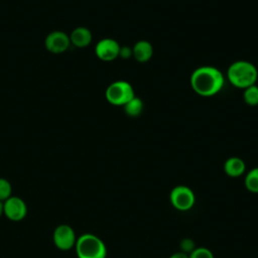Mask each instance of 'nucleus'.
I'll use <instances>...</instances> for the list:
<instances>
[{"label": "nucleus", "mask_w": 258, "mask_h": 258, "mask_svg": "<svg viewBox=\"0 0 258 258\" xmlns=\"http://www.w3.org/2000/svg\"><path fill=\"white\" fill-rule=\"evenodd\" d=\"M189 82L196 94L202 97H212L223 89L225 77L219 69L212 66H203L191 73Z\"/></svg>", "instance_id": "obj_1"}, {"label": "nucleus", "mask_w": 258, "mask_h": 258, "mask_svg": "<svg viewBox=\"0 0 258 258\" xmlns=\"http://www.w3.org/2000/svg\"><path fill=\"white\" fill-rule=\"evenodd\" d=\"M227 78L231 85L244 90L256 84L258 71L257 68L248 60H236L228 68Z\"/></svg>", "instance_id": "obj_2"}, {"label": "nucleus", "mask_w": 258, "mask_h": 258, "mask_svg": "<svg viewBox=\"0 0 258 258\" xmlns=\"http://www.w3.org/2000/svg\"><path fill=\"white\" fill-rule=\"evenodd\" d=\"M76 253L78 258H106L107 248L101 238L86 233L77 239Z\"/></svg>", "instance_id": "obj_3"}, {"label": "nucleus", "mask_w": 258, "mask_h": 258, "mask_svg": "<svg viewBox=\"0 0 258 258\" xmlns=\"http://www.w3.org/2000/svg\"><path fill=\"white\" fill-rule=\"evenodd\" d=\"M135 96L132 85L126 81H115L111 83L105 92L106 100L114 106H124Z\"/></svg>", "instance_id": "obj_4"}, {"label": "nucleus", "mask_w": 258, "mask_h": 258, "mask_svg": "<svg viewBox=\"0 0 258 258\" xmlns=\"http://www.w3.org/2000/svg\"><path fill=\"white\" fill-rule=\"evenodd\" d=\"M170 204L174 209L180 212L190 210L196 202V196L191 188L186 185H176L169 194Z\"/></svg>", "instance_id": "obj_5"}, {"label": "nucleus", "mask_w": 258, "mask_h": 258, "mask_svg": "<svg viewBox=\"0 0 258 258\" xmlns=\"http://www.w3.org/2000/svg\"><path fill=\"white\" fill-rule=\"evenodd\" d=\"M52 240L55 247L61 251H68L72 249L77 242L74 229L67 224L58 225L54 229L52 234Z\"/></svg>", "instance_id": "obj_6"}, {"label": "nucleus", "mask_w": 258, "mask_h": 258, "mask_svg": "<svg viewBox=\"0 0 258 258\" xmlns=\"http://www.w3.org/2000/svg\"><path fill=\"white\" fill-rule=\"evenodd\" d=\"M4 204V215L13 222L22 221L27 214V206L25 202L19 197H10Z\"/></svg>", "instance_id": "obj_7"}, {"label": "nucleus", "mask_w": 258, "mask_h": 258, "mask_svg": "<svg viewBox=\"0 0 258 258\" xmlns=\"http://www.w3.org/2000/svg\"><path fill=\"white\" fill-rule=\"evenodd\" d=\"M120 44L113 38H103L95 46L96 55L103 61H112L119 56Z\"/></svg>", "instance_id": "obj_8"}, {"label": "nucleus", "mask_w": 258, "mask_h": 258, "mask_svg": "<svg viewBox=\"0 0 258 258\" xmlns=\"http://www.w3.org/2000/svg\"><path fill=\"white\" fill-rule=\"evenodd\" d=\"M71 44L70 36L60 30H55L47 34L44 40L45 48L54 54L64 52Z\"/></svg>", "instance_id": "obj_9"}, {"label": "nucleus", "mask_w": 258, "mask_h": 258, "mask_svg": "<svg viewBox=\"0 0 258 258\" xmlns=\"http://www.w3.org/2000/svg\"><path fill=\"white\" fill-rule=\"evenodd\" d=\"M69 36H70L71 43L76 47H80V48L87 47L88 45H90L93 39L91 30L84 26L75 28Z\"/></svg>", "instance_id": "obj_10"}, {"label": "nucleus", "mask_w": 258, "mask_h": 258, "mask_svg": "<svg viewBox=\"0 0 258 258\" xmlns=\"http://www.w3.org/2000/svg\"><path fill=\"white\" fill-rule=\"evenodd\" d=\"M153 54L152 44L147 40L137 41L132 48V55L138 62H147Z\"/></svg>", "instance_id": "obj_11"}, {"label": "nucleus", "mask_w": 258, "mask_h": 258, "mask_svg": "<svg viewBox=\"0 0 258 258\" xmlns=\"http://www.w3.org/2000/svg\"><path fill=\"white\" fill-rule=\"evenodd\" d=\"M245 170L246 164L240 157H229L224 163V171L230 177H239L245 173Z\"/></svg>", "instance_id": "obj_12"}, {"label": "nucleus", "mask_w": 258, "mask_h": 258, "mask_svg": "<svg viewBox=\"0 0 258 258\" xmlns=\"http://www.w3.org/2000/svg\"><path fill=\"white\" fill-rule=\"evenodd\" d=\"M124 112L130 117H137L143 111V102L140 98L134 96L124 106Z\"/></svg>", "instance_id": "obj_13"}, {"label": "nucleus", "mask_w": 258, "mask_h": 258, "mask_svg": "<svg viewBox=\"0 0 258 258\" xmlns=\"http://www.w3.org/2000/svg\"><path fill=\"white\" fill-rule=\"evenodd\" d=\"M244 184L250 192L258 194V167H254L246 173Z\"/></svg>", "instance_id": "obj_14"}, {"label": "nucleus", "mask_w": 258, "mask_h": 258, "mask_svg": "<svg viewBox=\"0 0 258 258\" xmlns=\"http://www.w3.org/2000/svg\"><path fill=\"white\" fill-rule=\"evenodd\" d=\"M243 100L249 106L258 105V86L256 84L244 89Z\"/></svg>", "instance_id": "obj_15"}, {"label": "nucleus", "mask_w": 258, "mask_h": 258, "mask_svg": "<svg viewBox=\"0 0 258 258\" xmlns=\"http://www.w3.org/2000/svg\"><path fill=\"white\" fill-rule=\"evenodd\" d=\"M11 194H12L11 183L7 179L0 177V201L1 202L6 201L11 197Z\"/></svg>", "instance_id": "obj_16"}, {"label": "nucleus", "mask_w": 258, "mask_h": 258, "mask_svg": "<svg viewBox=\"0 0 258 258\" xmlns=\"http://www.w3.org/2000/svg\"><path fill=\"white\" fill-rule=\"evenodd\" d=\"M188 258H215V256L210 249L206 247H198L188 254Z\"/></svg>", "instance_id": "obj_17"}, {"label": "nucleus", "mask_w": 258, "mask_h": 258, "mask_svg": "<svg viewBox=\"0 0 258 258\" xmlns=\"http://www.w3.org/2000/svg\"><path fill=\"white\" fill-rule=\"evenodd\" d=\"M195 248H196V246H195V243L191 239L185 238V239L180 241V249H181L180 251L181 252L186 253L188 255Z\"/></svg>", "instance_id": "obj_18"}, {"label": "nucleus", "mask_w": 258, "mask_h": 258, "mask_svg": "<svg viewBox=\"0 0 258 258\" xmlns=\"http://www.w3.org/2000/svg\"><path fill=\"white\" fill-rule=\"evenodd\" d=\"M131 55H132V48H130L129 46H121L120 47L119 56L126 59V58H129Z\"/></svg>", "instance_id": "obj_19"}, {"label": "nucleus", "mask_w": 258, "mask_h": 258, "mask_svg": "<svg viewBox=\"0 0 258 258\" xmlns=\"http://www.w3.org/2000/svg\"><path fill=\"white\" fill-rule=\"evenodd\" d=\"M169 258H188V255L186 253L179 251V252H175L172 255H170Z\"/></svg>", "instance_id": "obj_20"}, {"label": "nucleus", "mask_w": 258, "mask_h": 258, "mask_svg": "<svg viewBox=\"0 0 258 258\" xmlns=\"http://www.w3.org/2000/svg\"><path fill=\"white\" fill-rule=\"evenodd\" d=\"M2 215H4V204H3V202L0 201V217Z\"/></svg>", "instance_id": "obj_21"}]
</instances>
